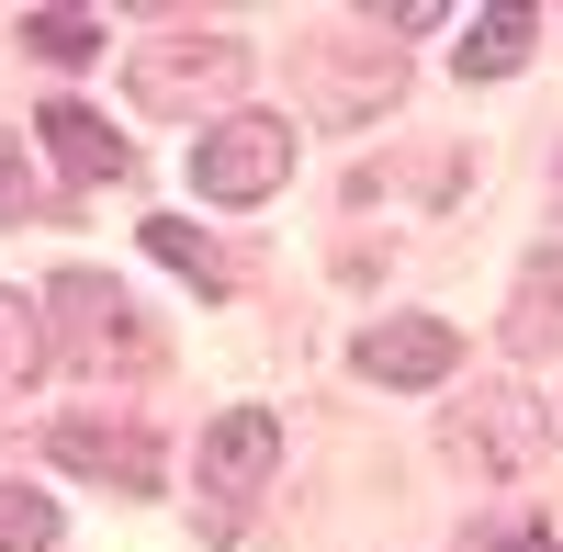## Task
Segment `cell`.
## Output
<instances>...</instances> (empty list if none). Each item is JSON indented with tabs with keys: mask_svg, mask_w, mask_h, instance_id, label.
I'll use <instances>...</instances> for the list:
<instances>
[{
	"mask_svg": "<svg viewBox=\"0 0 563 552\" xmlns=\"http://www.w3.org/2000/svg\"><path fill=\"white\" fill-rule=\"evenodd\" d=\"M34 135H45V147H57V169L68 180H124V135L102 124V113H90V102H57V113H34Z\"/></svg>",
	"mask_w": 563,
	"mask_h": 552,
	"instance_id": "cell-8",
	"label": "cell"
},
{
	"mask_svg": "<svg viewBox=\"0 0 563 552\" xmlns=\"http://www.w3.org/2000/svg\"><path fill=\"white\" fill-rule=\"evenodd\" d=\"M45 361H57V339H45V305H34V294H0V395H34Z\"/></svg>",
	"mask_w": 563,
	"mask_h": 552,
	"instance_id": "cell-9",
	"label": "cell"
},
{
	"mask_svg": "<svg viewBox=\"0 0 563 552\" xmlns=\"http://www.w3.org/2000/svg\"><path fill=\"white\" fill-rule=\"evenodd\" d=\"M271 463H282V418H271V406H238V418H214V429H203V519L225 530V519H238L249 496L271 485Z\"/></svg>",
	"mask_w": 563,
	"mask_h": 552,
	"instance_id": "cell-5",
	"label": "cell"
},
{
	"mask_svg": "<svg viewBox=\"0 0 563 552\" xmlns=\"http://www.w3.org/2000/svg\"><path fill=\"white\" fill-rule=\"evenodd\" d=\"M440 451H451L462 474H485V485H519V474H541V451H552V429H541V395H519V384L462 395V406H451V429H440Z\"/></svg>",
	"mask_w": 563,
	"mask_h": 552,
	"instance_id": "cell-1",
	"label": "cell"
},
{
	"mask_svg": "<svg viewBox=\"0 0 563 552\" xmlns=\"http://www.w3.org/2000/svg\"><path fill=\"white\" fill-rule=\"evenodd\" d=\"M451 361H462V339L440 328V316H395V328L361 339V373L372 384H451Z\"/></svg>",
	"mask_w": 563,
	"mask_h": 552,
	"instance_id": "cell-7",
	"label": "cell"
},
{
	"mask_svg": "<svg viewBox=\"0 0 563 552\" xmlns=\"http://www.w3.org/2000/svg\"><path fill=\"white\" fill-rule=\"evenodd\" d=\"M282 180H294V124L282 113H225L192 147V192L203 203H271Z\"/></svg>",
	"mask_w": 563,
	"mask_h": 552,
	"instance_id": "cell-3",
	"label": "cell"
},
{
	"mask_svg": "<svg viewBox=\"0 0 563 552\" xmlns=\"http://www.w3.org/2000/svg\"><path fill=\"white\" fill-rule=\"evenodd\" d=\"M147 249H158V260H169V271H180V283H192L203 305H214L225 283H238V271H225V249H203V238H192L180 214H147Z\"/></svg>",
	"mask_w": 563,
	"mask_h": 552,
	"instance_id": "cell-10",
	"label": "cell"
},
{
	"mask_svg": "<svg viewBox=\"0 0 563 552\" xmlns=\"http://www.w3.org/2000/svg\"><path fill=\"white\" fill-rule=\"evenodd\" d=\"M0 552H57V508L34 485H0Z\"/></svg>",
	"mask_w": 563,
	"mask_h": 552,
	"instance_id": "cell-14",
	"label": "cell"
},
{
	"mask_svg": "<svg viewBox=\"0 0 563 552\" xmlns=\"http://www.w3.org/2000/svg\"><path fill=\"white\" fill-rule=\"evenodd\" d=\"M45 316H68V339H79V361H90V373H135V361H147V328H135V316H124V294H113V283H90V271H68Z\"/></svg>",
	"mask_w": 563,
	"mask_h": 552,
	"instance_id": "cell-6",
	"label": "cell"
},
{
	"mask_svg": "<svg viewBox=\"0 0 563 552\" xmlns=\"http://www.w3.org/2000/svg\"><path fill=\"white\" fill-rule=\"evenodd\" d=\"M34 214V158H23V135H0V225H23Z\"/></svg>",
	"mask_w": 563,
	"mask_h": 552,
	"instance_id": "cell-15",
	"label": "cell"
},
{
	"mask_svg": "<svg viewBox=\"0 0 563 552\" xmlns=\"http://www.w3.org/2000/svg\"><path fill=\"white\" fill-rule=\"evenodd\" d=\"M45 463L113 485V496H147V485H158V440L135 429V418H90V406H68V418L45 429Z\"/></svg>",
	"mask_w": 563,
	"mask_h": 552,
	"instance_id": "cell-4",
	"label": "cell"
},
{
	"mask_svg": "<svg viewBox=\"0 0 563 552\" xmlns=\"http://www.w3.org/2000/svg\"><path fill=\"white\" fill-rule=\"evenodd\" d=\"M23 45H34V57H57V68H90V57H102V12H34Z\"/></svg>",
	"mask_w": 563,
	"mask_h": 552,
	"instance_id": "cell-12",
	"label": "cell"
},
{
	"mask_svg": "<svg viewBox=\"0 0 563 552\" xmlns=\"http://www.w3.org/2000/svg\"><path fill=\"white\" fill-rule=\"evenodd\" d=\"M530 12H474V34H462V79H507V68H519L530 57Z\"/></svg>",
	"mask_w": 563,
	"mask_h": 552,
	"instance_id": "cell-11",
	"label": "cell"
},
{
	"mask_svg": "<svg viewBox=\"0 0 563 552\" xmlns=\"http://www.w3.org/2000/svg\"><path fill=\"white\" fill-rule=\"evenodd\" d=\"M485 552H552V541H541V530H496Z\"/></svg>",
	"mask_w": 563,
	"mask_h": 552,
	"instance_id": "cell-16",
	"label": "cell"
},
{
	"mask_svg": "<svg viewBox=\"0 0 563 552\" xmlns=\"http://www.w3.org/2000/svg\"><path fill=\"white\" fill-rule=\"evenodd\" d=\"M238 68H249V45H238V34L180 23V34H158V45H135V57H124V90H135L147 113H203Z\"/></svg>",
	"mask_w": 563,
	"mask_h": 552,
	"instance_id": "cell-2",
	"label": "cell"
},
{
	"mask_svg": "<svg viewBox=\"0 0 563 552\" xmlns=\"http://www.w3.org/2000/svg\"><path fill=\"white\" fill-rule=\"evenodd\" d=\"M552 328H563V249H541L530 283H519V350H541Z\"/></svg>",
	"mask_w": 563,
	"mask_h": 552,
	"instance_id": "cell-13",
	"label": "cell"
}]
</instances>
